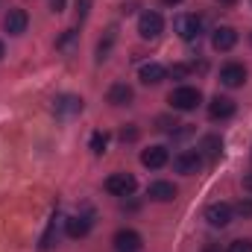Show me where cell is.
<instances>
[{
    "label": "cell",
    "mask_w": 252,
    "mask_h": 252,
    "mask_svg": "<svg viewBox=\"0 0 252 252\" xmlns=\"http://www.w3.org/2000/svg\"><path fill=\"white\" fill-rule=\"evenodd\" d=\"M229 252H252V238H241V241L229 244Z\"/></svg>",
    "instance_id": "obj_22"
},
{
    "label": "cell",
    "mask_w": 252,
    "mask_h": 252,
    "mask_svg": "<svg viewBox=\"0 0 252 252\" xmlns=\"http://www.w3.org/2000/svg\"><path fill=\"white\" fill-rule=\"evenodd\" d=\"M3 53H6V50H3V41H0V59H3Z\"/></svg>",
    "instance_id": "obj_30"
},
{
    "label": "cell",
    "mask_w": 252,
    "mask_h": 252,
    "mask_svg": "<svg viewBox=\"0 0 252 252\" xmlns=\"http://www.w3.org/2000/svg\"><path fill=\"white\" fill-rule=\"evenodd\" d=\"M56 220H59V214L50 217V223H47V229H44V235H41V244H38V250L41 252L53 250V244H56Z\"/></svg>",
    "instance_id": "obj_18"
},
{
    "label": "cell",
    "mask_w": 252,
    "mask_h": 252,
    "mask_svg": "<svg viewBox=\"0 0 252 252\" xmlns=\"http://www.w3.org/2000/svg\"><path fill=\"white\" fill-rule=\"evenodd\" d=\"M106 144H109V135L106 132H94L91 135V153L94 156H103L106 153Z\"/></svg>",
    "instance_id": "obj_20"
},
{
    "label": "cell",
    "mask_w": 252,
    "mask_h": 252,
    "mask_svg": "<svg viewBox=\"0 0 252 252\" xmlns=\"http://www.w3.org/2000/svg\"><path fill=\"white\" fill-rule=\"evenodd\" d=\"M164 76H167V70H164L161 64H156V62H150V64L141 67V82H144V85H158Z\"/></svg>",
    "instance_id": "obj_16"
},
{
    "label": "cell",
    "mask_w": 252,
    "mask_h": 252,
    "mask_svg": "<svg viewBox=\"0 0 252 252\" xmlns=\"http://www.w3.org/2000/svg\"><path fill=\"white\" fill-rule=\"evenodd\" d=\"M135 188H138V182H135L132 173H115V176L106 179V190L115 193V196H129Z\"/></svg>",
    "instance_id": "obj_5"
},
{
    "label": "cell",
    "mask_w": 252,
    "mask_h": 252,
    "mask_svg": "<svg viewBox=\"0 0 252 252\" xmlns=\"http://www.w3.org/2000/svg\"><path fill=\"white\" fill-rule=\"evenodd\" d=\"M53 112H56L59 118H73V115H79V112H82V97H76V94H62V97H56V100H53Z\"/></svg>",
    "instance_id": "obj_7"
},
{
    "label": "cell",
    "mask_w": 252,
    "mask_h": 252,
    "mask_svg": "<svg viewBox=\"0 0 252 252\" xmlns=\"http://www.w3.org/2000/svg\"><path fill=\"white\" fill-rule=\"evenodd\" d=\"M106 100H109L112 106H126V103L132 100V88H129L126 82H115V85L109 88V94H106Z\"/></svg>",
    "instance_id": "obj_15"
},
{
    "label": "cell",
    "mask_w": 252,
    "mask_h": 252,
    "mask_svg": "<svg viewBox=\"0 0 252 252\" xmlns=\"http://www.w3.org/2000/svg\"><path fill=\"white\" fill-rule=\"evenodd\" d=\"M232 205H226V202H214V205H208L205 208V220L214 226V229H226L229 223H232Z\"/></svg>",
    "instance_id": "obj_6"
},
{
    "label": "cell",
    "mask_w": 252,
    "mask_h": 252,
    "mask_svg": "<svg viewBox=\"0 0 252 252\" xmlns=\"http://www.w3.org/2000/svg\"><path fill=\"white\" fill-rule=\"evenodd\" d=\"M147 193H150V199H156V202H170V199H176L179 190H176L173 182H153Z\"/></svg>",
    "instance_id": "obj_14"
},
{
    "label": "cell",
    "mask_w": 252,
    "mask_h": 252,
    "mask_svg": "<svg viewBox=\"0 0 252 252\" xmlns=\"http://www.w3.org/2000/svg\"><path fill=\"white\" fill-rule=\"evenodd\" d=\"M173 167H176V173H182V176H193V173H199V167H202V156H199L196 150H182V153L173 158Z\"/></svg>",
    "instance_id": "obj_2"
},
{
    "label": "cell",
    "mask_w": 252,
    "mask_h": 252,
    "mask_svg": "<svg viewBox=\"0 0 252 252\" xmlns=\"http://www.w3.org/2000/svg\"><path fill=\"white\" fill-rule=\"evenodd\" d=\"M115 250L118 252H138L141 250V235L132 229H121L115 235Z\"/></svg>",
    "instance_id": "obj_13"
},
{
    "label": "cell",
    "mask_w": 252,
    "mask_h": 252,
    "mask_svg": "<svg viewBox=\"0 0 252 252\" xmlns=\"http://www.w3.org/2000/svg\"><path fill=\"white\" fill-rule=\"evenodd\" d=\"M167 161H170L167 147H150V150H144V153H141V164H144V167H150V170H158V167H164Z\"/></svg>",
    "instance_id": "obj_11"
},
{
    "label": "cell",
    "mask_w": 252,
    "mask_h": 252,
    "mask_svg": "<svg viewBox=\"0 0 252 252\" xmlns=\"http://www.w3.org/2000/svg\"><path fill=\"white\" fill-rule=\"evenodd\" d=\"M167 103H170V106H173L176 112H190V109H196V106L202 103V94H199V88H190V85H182V88L170 91Z\"/></svg>",
    "instance_id": "obj_1"
},
{
    "label": "cell",
    "mask_w": 252,
    "mask_h": 252,
    "mask_svg": "<svg viewBox=\"0 0 252 252\" xmlns=\"http://www.w3.org/2000/svg\"><path fill=\"white\" fill-rule=\"evenodd\" d=\"M202 150H205L208 158H217V156L223 153V141H220L217 135H205V138H202Z\"/></svg>",
    "instance_id": "obj_19"
},
{
    "label": "cell",
    "mask_w": 252,
    "mask_h": 252,
    "mask_svg": "<svg viewBox=\"0 0 252 252\" xmlns=\"http://www.w3.org/2000/svg\"><path fill=\"white\" fill-rule=\"evenodd\" d=\"M232 115H235V100L217 94V97L208 103V118H211V121H226V118H232Z\"/></svg>",
    "instance_id": "obj_10"
},
{
    "label": "cell",
    "mask_w": 252,
    "mask_h": 252,
    "mask_svg": "<svg viewBox=\"0 0 252 252\" xmlns=\"http://www.w3.org/2000/svg\"><path fill=\"white\" fill-rule=\"evenodd\" d=\"M190 70H193L190 64H173V67H170V76H173V79H182V76H188Z\"/></svg>",
    "instance_id": "obj_24"
},
{
    "label": "cell",
    "mask_w": 252,
    "mask_h": 252,
    "mask_svg": "<svg viewBox=\"0 0 252 252\" xmlns=\"http://www.w3.org/2000/svg\"><path fill=\"white\" fill-rule=\"evenodd\" d=\"M173 27H176V32H179V38H185V41L199 38V32H202V21H199L196 15H179V18L173 21Z\"/></svg>",
    "instance_id": "obj_4"
},
{
    "label": "cell",
    "mask_w": 252,
    "mask_h": 252,
    "mask_svg": "<svg viewBox=\"0 0 252 252\" xmlns=\"http://www.w3.org/2000/svg\"><path fill=\"white\" fill-rule=\"evenodd\" d=\"M50 9H53V12H62V9H64V0H50Z\"/></svg>",
    "instance_id": "obj_26"
},
{
    "label": "cell",
    "mask_w": 252,
    "mask_h": 252,
    "mask_svg": "<svg viewBox=\"0 0 252 252\" xmlns=\"http://www.w3.org/2000/svg\"><path fill=\"white\" fill-rule=\"evenodd\" d=\"M164 6H176V3H182V0H161Z\"/></svg>",
    "instance_id": "obj_28"
},
{
    "label": "cell",
    "mask_w": 252,
    "mask_h": 252,
    "mask_svg": "<svg viewBox=\"0 0 252 252\" xmlns=\"http://www.w3.org/2000/svg\"><path fill=\"white\" fill-rule=\"evenodd\" d=\"M232 211H235V214H241L244 220H247V217H252V199H241Z\"/></svg>",
    "instance_id": "obj_21"
},
{
    "label": "cell",
    "mask_w": 252,
    "mask_h": 252,
    "mask_svg": "<svg viewBox=\"0 0 252 252\" xmlns=\"http://www.w3.org/2000/svg\"><path fill=\"white\" fill-rule=\"evenodd\" d=\"M121 138H124V141H135V138H138V129H124Z\"/></svg>",
    "instance_id": "obj_25"
},
{
    "label": "cell",
    "mask_w": 252,
    "mask_h": 252,
    "mask_svg": "<svg viewBox=\"0 0 252 252\" xmlns=\"http://www.w3.org/2000/svg\"><path fill=\"white\" fill-rule=\"evenodd\" d=\"M208 252H217V250H214V247H208Z\"/></svg>",
    "instance_id": "obj_31"
},
{
    "label": "cell",
    "mask_w": 252,
    "mask_h": 252,
    "mask_svg": "<svg viewBox=\"0 0 252 252\" xmlns=\"http://www.w3.org/2000/svg\"><path fill=\"white\" fill-rule=\"evenodd\" d=\"M88 12H91V0H76V18H79V21H85V18H88Z\"/></svg>",
    "instance_id": "obj_23"
},
{
    "label": "cell",
    "mask_w": 252,
    "mask_h": 252,
    "mask_svg": "<svg viewBox=\"0 0 252 252\" xmlns=\"http://www.w3.org/2000/svg\"><path fill=\"white\" fill-rule=\"evenodd\" d=\"M161 30H164V21H161L158 12H144V15L138 18V32H141V38H158Z\"/></svg>",
    "instance_id": "obj_3"
},
{
    "label": "cell",
    "mask_w": 252,
    "mask_h": 252,
    "mask_svg": "<svg viewBox=\"0 0 252 252\" xmlns=\"http://www.w3.org/2000/svg\"><path fill=\"white\" fill-rule=\"evenodd\" d=\"M64 229H67V235H70V238H85V235H88V229H91V220H88V217H70Z\"/></svg>",
    "instance_id": "obj_17"
},
{
    "label": "cell",
    "mask_w": 252,
    "mask_h": 252,
    "mask_svg": "<svg viewBox=\"0 0 252 252\" xmlns=\"http://www.w3.org/2000/svg\"><path fill=\"white\" fill-rule=\"evenodd\" d=\"M27 24H30V18H27L24 9H9V15L3 18V30H6L9 35H21V32H27Z\"/></svg>",
    "instance_id": "obj_9"
},
{
    "label": "cell",
    "mask_w": 252,
    "mask_h": 252,
    "mask_svg": "<svg viewBox=\"0 0 252 252\" xmlns=\"http://www.w3.org/2000/svg\"><path fill=\"white\" fill-rule=\"evenodd\" d=\"M238 44V32L232 27H217L214 35H211V47L214 50H232Z\"/></svg>",
    "instance_id": "obj_12"
},
{
    "label": "cell",
    "mask_w": 252,
    "mask_h": 252,
    "mask_svg": "<svg viewBox=\"0 0 252 252\" xmlns=\"http://www.w3.org/2000/svg\"><path fill=\"white\" fill-rule=\"evenodd\" d=\"M220 3H226V6H235V3H238V0H220Z\"/></svg>",
    "instance_id": "obj_29"
},
{
    "label": "cell",
    "mask_w": 252,
    "mask_h": 252,
    "mask_svg": "<svg viewBox=\"0 0 252 252\" xmlns=\"http://www.w3.org/2000/svg\"><path fill=\"white\" fill-rule=\"evenodd\" d=\"M244 188H247V190H252V173L247 176V179H244Z\"/></svg>",
    "instance_id": "obj_27"
},
{
    "label": "cell",
    "mask_w": 252,
    "mask_h": 252,
    "mask_svg": "<svg viewBox=\"0 0 252 252\" xmlns=\"http://www.w3.org/2000/svg\"><path fill=\"white\" fill-rule=\"evenodd\" d=\"M220 82L223 85H229V88H241L244 82H247V67L238 62H229L220 67Z\"/></svg>",
    "instance_id": "obj_8"
}]
</instances>
